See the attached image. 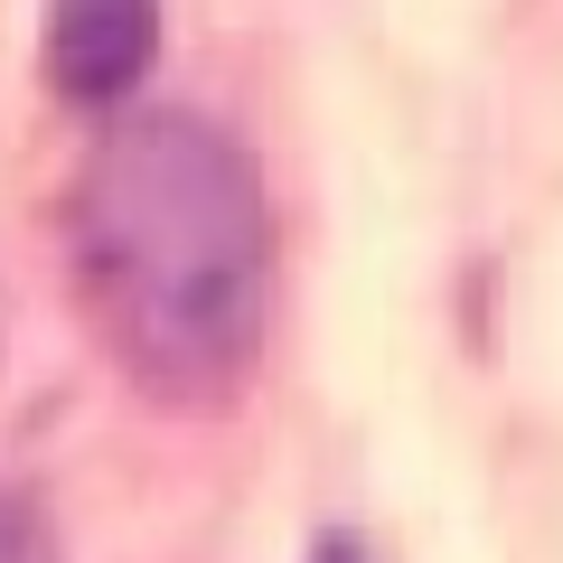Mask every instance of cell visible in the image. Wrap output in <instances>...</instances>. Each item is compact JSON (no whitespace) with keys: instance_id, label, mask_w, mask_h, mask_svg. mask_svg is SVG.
Segmentation results:
<instances>
[{"instance_id":"6da1fadb","label":"cell","mask_w":563,"mask_h":563,"mask_svg":"<svg viewBox=\"0 0 563 563\" xmlns=\"http://www.w3.org/2000/svg\"><path fill=\"white\" fill-rule=\"evenodd\" d=\"M66 263L103 357L161 404H225L273 320V207L198 113H132L66 198Z\"/></svg>"},{"instance_id":"7a4b0ae2","label":"cell","mask_w":563,"mask_h":563,"mask_svg":"<svg viewBox=\"0 0 563 563\" xmlns=\"http://www.w3.org/2000/svg\"><path fill=\"white\" fill-rule=\"evenodd\" d=\"M161 57V0H47V85L66 103H122Z\"/></svg>"},{"instance_id":"3957f363","label":"cell","mask_w":563,"mask_h":563,"mask_svg":"<svg viewBox=\"0 0 563 563\" xmlns=\"http://www.w3.org/2000/svg\"><path fill=\"white\" fill-rule=\"evenodd\" d=\"M0 563H57V536L20 488H0Z\"/></svg>"},{"instance_id":"277c9868","label":"cell","mask_w":563,"mask_h":563,"mask_svg":"<svg viewBox=\"0 0 563 563\" xmlns=\"http://www.w3.org/2000/svg\"><path fill=\"white\" fill-rule=\"evenodd\" d=\"M310 563H376V554H366L357 536H320V544H310Z\"/></svg>"}]
</instances>
